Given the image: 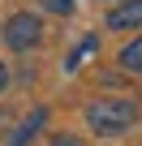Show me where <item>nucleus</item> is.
I'll list each match as a JSON object with an SVG mask.
<instances>
[{
	"instance_id": "obj_1",
	"label": "nucleus",
	"mask_w": 142,
	"mask_h": 146,
	"mask_svg": "<svg viewBox=\"0 0 142 146\" xmlns=\"http://www.w3.org/2000/svg\"><path fill=\"white\" fill-rule=\"evenodd\" d=\"M133 120H138V108L129 99H95V103H86V125L99 137H121L125 129H133Z\"/></svg>"
},
{
	"instance_id": "obj_2",
	"label": "nucleus",
	"mask_w": 142,
	"mask_h": 146,
	"mask_svg": "<svg viewBox=\"0 0 142 146\" xmlns=\"http://www.w3.org/2000/svg\"><path fill=\"white\" fill-rule=\"evenodd\" d=\"M0 35H5V43H9L13 52H30V47H39V39H43V22H39L35 13H13Z\"/></svg>"
},
{
	"instance_id": "obj_3",
	"label": "nucleus",
	"mask_w": 142,
	"mask_h": 146,
	"mask_svg": "<svg viewBox=\"0 0 142 146\" xmlns=\"http://www.w3.org/2000/svg\"><path fill=\"white\" fill-rule=\"evenodd\" d=\"M133 26H142V0H121L108 13V30H133Z\"/></svg>"
},
{
	"instance_id": "obj_4",
	"label": "nucleus",
	"mask_w": 142,
	"mask_h": 146,
	"mask_svg": "<svg viewBox=\"0 0 142 146\" xmlns=\"http://www.w3.org/2000/svg\"><path fill=\"white\" fill-rule=\"evenodd\" d=\"M43 120H47V108H35V112H30V116H26V120H22L17 129H13L9 146H30V137H35V133L43 129Z\"/></svg>"
},
{
	"instance_id": "obj_5",
	"label": "nucleus",
	"mask_w": 142,
	"mask_h": 146,
	"mask_svg": "<svg viewBox=\"0 0 142 146\" xmlns=\"http://www.w3.org/2000/svg\"><path fill=\"white\" fill-rule=\"evenodd\" d=\"M121 69H129V73H142V35H138L133 43H125V47H121Z\"/></svg>"
},
{
	"instance_id": "obj_6",
	"label": "nucleus",
	"mask_w": 142,
	"mask_h": 146,
	"mask_svg": "<svg viewBox=\"0 0 142 146\" xmlns=\"http://www.w3.org/2000/svg\"><path fill=\"white\" fill-rule=\"evenodd\" d=\"M95 47H99V39H95V35H86V39H82V43L73 47V56L65 60V69H78V64H82L86 56H95Z\"/></svg>"
},
{
	"instance_id": "obj_7",
	"label": "nucleus",
	"mask_w": 142,
	"mask_h": 146,
	"mask_svg": "<svg viewBox=\"0 0 142 146\" xmlns=\"http://www.w3.org/2000/svg\"><path fill=\"white\" fill-rule=\"evenodd\" d=\"M43 9L56 13V17H65V13H73V0H43Z\"/></svg>"
},
{
	"instance_id": "obj_8",
	"label": "nucleus",
	"mask_w": 142,
	"mask_h": 146,
	"mask_svg": "<svg viewBox=\"0 0 142 146\" xmlns=\"http://www.w3.org/2000/svg\"><path fill=\"white\" fill-rule=\"evenodd\" d=\"M52 146H82L78 137H69V133H60V137H52Z\"/></svg>"
},
{
	"instance_id": "obj_9",
	"label": "nucleus",
	"mask_w": 142,
	"mask_h": 146,
	"mask_svg": "<svg viewBox=\"0 0 142 146\" xmlns=\"http://www.w3.org/2000/svg\"><path fill=\"white\" fill-rule=\"evenodd\" d=\"M9 86V69H5V60H0V90Z\"/></svg>"
}]
</instances>
